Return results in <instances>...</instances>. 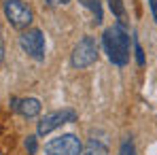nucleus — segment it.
Wrapping results in <instances>:
<instances>
[{
    "mask_svg": "<svg viewBox=\"0 0 157 155\" xmlns=\"http://www.w3.org/2000/svg\"><path fill=\"white\" fill-rule=\"evenodd\" d=\"M102 45H104V51H106V57L110 64L123 68L128 66L130 62V55H132V36L128 32L125 24L117 21L113 24L110 28H106L104 34H102Z\"/></svg>",
    "mask_w": 157,
    "mask_h": 155,
    "instance_id": "nucleus-1",
    "label": "nucleus"
},
{
    "mask_svg": "<svg viewBox=\"0 0 157 155\" xmlns=\"http://www.w3.org/2000/svg\"><path fill=\"white\" fill-rule=\"evenodd\" d=\"M19 47L34 62H43L45 60V49H47L45 34L38 28H28V30L21 32V36H19Z\"/></svg>",
    "mask_w": 157,
    "mask_h": 155,
    "instance_id": "nucleus-2",
    "label": "nucleus"
},
{
    "mask_svg": "<svg viewBox=\"0 0 157 155\" xmlns=\"http://www.w3.org/2000/svg\"><path fill=\"white\" fill-rule=\"evenodd\" d=\"M98 60V43L94 36H83L78 38V43L75 45V49L70 53V64L72 68H87Z\"/></svg>",
    "mask_w": 157,
    "mask_h": 155,
    "instance_id": "nucleus-3",
    "label": "nucleus"
},
{
    "mask_svg": "<svg viewBox=\"0 0 157 155\" xmlns=\"http://www.w3.org/2000/svg\"><path fill=\"white\" fill-rule=\"evenodd\" d=\"M4 17L6 21L17 30H28L32 19H34V13L32 9L28 6L24 0H4Z\"/></svg>",
    "mask_w": 157,
    "mask_h": 155,
    "instance_id": "nucleus-4",
    "label": "nucleus"
},
{
    "mask_svg": "<svg viewBox=\"0 0 157 155\" xmlns=\"http://www.w3.org/2000/svg\"><path fill=\"white\" fill-rule=\"evenodd\" d=\"M78 119V113L75 108H59V110H53L49 115H45L40 121H38V126H36V134L38 136H47L49 132H53L55 128H62L64 123H72V121H77Z\"/></svg>",
    "mask_w": 157,
    "mask_h": 155,
    "instance_id": "nucleus-5",
    "label": "nucleus"
},
{
    "mask_svg": "<svg viewBox=\"0 0 157 155\" xmlns=\"http://www.w3.org/2000/svg\"><path fill=\"white\" fill-rule=\"evenodd\" d=\"M81 151H83V142L75 134H62L45 145L47 155H81Z\"/></svg>",
    "mask_w": 157,
    "mask_h": 155,
    "instance_id": "nucleus-6",
    "label": "nucleus"
},
{
    "mask_svg": "<svg viewBox=\"0 0 157 155\" xmlns=\"http://www.w3.org/2000/svg\"><path fill=\"white\" fill-rule=\"evenodd\" d=\"M40 108H43V104H40L38 98H21V100H17L15 113H19L26 119H34V117H38Z\"/></svg>",
    "mask_w": 157,
    "mask_h": 155,
    "instance_id": "nucleus-7",
    "label": "nucleus"
},
{
    "mask_svg": "<svg viewBox=\"0 0 157 155\" xmlns=\"http://www.w3.org/2000/svg\"><path fill=\"white\" fill-rule=\"evenodd\" d=\"M81 4L91 13L94 24H102V0H81Z\"/></svg>",
    "mask_w": 157,
    "mask_h": 155,
    "instance_id": "nucleus-8",
    "label": "nucleus"
},
{
    "mask_svg": "<svg viewBox=\"0 0 157 155\" xmlns=\"http://www.w3.org/2000/svg\"><path fill=\"white\" fill-rule=\"evenodd\" d=\"M108 6H110L113 15L117 17V21L125 24V17H128V13H125V4H123V0H108Z\"/></svg>",
    "mask_w": 157,
    "mask_h": 155,
    "instance_id": "nucleus-9",
    "label": "nucleus"
},
{
    "mask_svg": "<svg viewBox=\"0 0 157 155\" xmlns=\"http://www.w3.org/2000/svg\"><path fill=\"white\" fill-rule=\"evenodd\" d=\"M119 155H136V147H134V140L130 136H125L119 145Z\"/></svg>",
    "mask_w": 157,
    "mask_h": 155,
    "instance_id": "nucleus-10",
    "label": "nucleus"
},
{
    "mask_svg": "<svg viewBox=\"0 0 157 155\" xmlns=\"http://www.w3.org/2000/svg\"><path fill=\"white\" fill-rule=\"evenodd\" d=\"M24 147H26L28 155H36V151H38V140H36V136H34V134H28V136H26Z\"/></svg>",
    "mask_w": 157,
    "mask_h": 155,
    "instance_id": "nucleus-11",
    "label": "nucleus"
},
{
    "mask_svg": "<svg viewBox=\"0 0 157 155\" xmlns=\"http://www.w3.org/2000/svg\"><path fill=\"white\" fill-rule=\"evenodd\" d=\"M132 45H134V53H136V64L138 66H144V51H142V47H140V43H138L136 36L132 38Z\"/></svg>",
    "mask_w": 157,
    "mask_h": 155,
    "instance_id": "nucleus-12",
    "label": "nucleus"
},
{
    "mask_svg": "<svg viewBox=\"0 0 157 155\" xmlns=\"http://www.w3.org/2000/svg\"><path fill=\"white\" fill-rule=\"evenodd\" d=\"M89 149H91L89 155H106V149L98 142V140H89Z\"/></svg>",
    "mask_w": 157,
    "mask_h": 155,
    "instance_id": "nucleus-13",
    "label": "nucleus"
},
{
    "mask_svg": "<svg viewBox=\"0 0 157 155\" xmlns=\"http://www.w3.org/2000/svg\"><path fill=\"white\" fill-rule=\"evenodd\" d=\"M149 9H151V15H153V19L157 24V0H149Z\"/></svg>",
    "mask_w": 157,
    "mask_h": 155,
    "instance_id": "nucleus-14",
    "label": "nucleus"
},
{
    "mask_svg": "<svg viewBox=\"0 0 157 155\" xmlns=\"http://www.w3.org/2000/svg\"><path fill=\"white\" fill-rule=\"evenodd\" d=\"M51 6H64V4H68L70 0H47Z\"/></svg>",
    "mask_w": 157,
    "mask_h": 155,
    "instance_id": "nucleus-15",
    "label": "nucleus"
},
{
    "mask_svg": "<svg viewBox=\"0 0 157 155\" xmlns=\"http://www.w3.org/2000/svg\"><path fill=\"white\" fill-rule=\"evenodd\" d=\"M2 57H4V47H2V41H0V62H2Z\"/></svg>",
    "mask_w": 157,
    "mask_h": 155,
    "instance_id": "nucleus-16",
    "label": "nucleus"
},
{
    "mask_svg": "<svg viewBox=\"0 0 157 155\" xmlns=\"http://www.w3.org/2000/svg\"><path fill=\"white\" fill-rule=\"evenodd\" d=\"M87 155H89V153H87Z\"/></svg>",
    "mask_w": 157,
    "mask_h": 155,
    "instance_id": "nucleus-17",
    "label": "nucleus"
}]
</instances>
